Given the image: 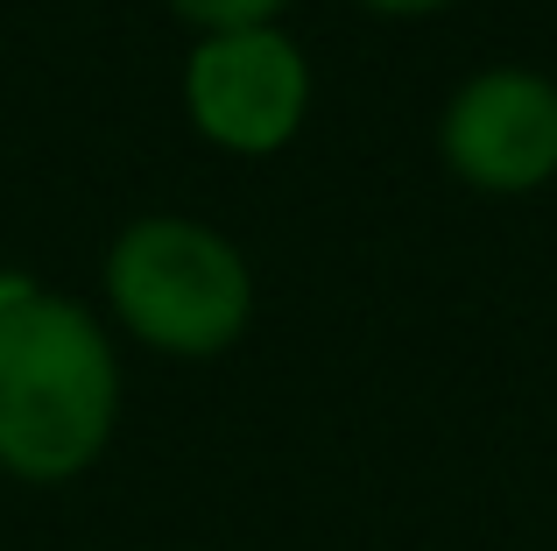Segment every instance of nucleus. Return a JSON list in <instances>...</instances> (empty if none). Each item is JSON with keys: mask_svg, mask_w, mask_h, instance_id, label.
Returning <instances> with one entry per match:
<instances>
[{"mask_svg": "<svg viewBox=\"0 0 557 551\" xmlns=\"http://www.w3.org/2000/svg\"><path fill=\"white\" fill-rule=\"evenodd\" d=\"M121 411L113 346L78 304L0 283V467L71 481L92 467Z\"/></svg>", "mask_w": 557, "mask_h": 551, "instance_id": "f257e3e1", "label": "nucleus"}, {"mask_svg": "<svg viewBox=\"0 0 557 551\" xmlns=\"http://www.w3.org/2000/svg\"><path fill=\"white\" fill-rule=\"evenodd\" d=\"M107 290L121 318L163 354H219L247 326V262L198 220H141L113 241Z\"/></svg>", "mask_w": 557, "mask_h": 551, "instance_id": "f03ea898", "label": "nucleus"}, {"mask_svg": "<svg viewBox=\"0 0 557 551\" xmlns=\"http://www.w3.org/2000/svg\"><path fill=\"white\" fill-rule=\"evenodd\" d=\"M445 163L480 192H536L557 177V85L522 64L466 78L445 107Z\"/></svg>", "mask_w": 557, "mask_h": 551, "instance_id": "7ed1b4c3", "label": "nucleus"}, {"mask_svg": "<svg viewBox=\"0 0 557 551\" xmlns=\"http://www.w3.org/2000/svg\"><path fill=\"white\" fill-rule=\"evenodd\" d=\"M184 85L205 135L247 156L283 149L311 99V71H304L297 42L275 28H219L212 42H198Z\"/></svg>", "mask_w": 557, "mask_h": 551, "instance_id": "20e7f679", "label": "nucleus"}, {"mask_svg": "<svg viewBox=\"0 0 557 551\" xmlns=\"http://www.w3.org/2000/svg\"><path fill=\"white\" fill-rule=\"evenodd\" d=\"M275 8H283V0H177V14L205 22L212 36H219V28H269Z\"/></svg>", "mask_w": 557, "mask_h": 551, "instance_id": "39448f33", "label": "nucleus"}, {"mask_svg": "<svg viewBox=\"0 0 557 551\" xmlns=\"http://www.w3.org/2000/svg\"><path fill=\"white\" fill-rule=\"evenodd\" d=\"M368 8H381V14H431V8H445V0H368Z\"/></svg>", "mask_w": 557, "mask_h": 551, "instance_id": "423d86ee", "label": "nucleus"}]
</instances>
